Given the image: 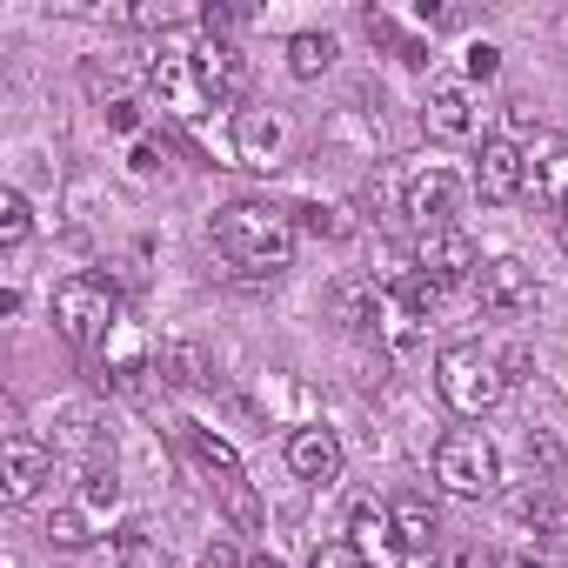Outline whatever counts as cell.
Masks as SVG:
<instances>
[{
    "instance_id": "obj_3",
    "label": "cell",
    "mask_w": 568,
    "mask_h": 568,
    "mask_svg": "<svg viewBox=\"0 0 568 568\" xmlns=\"http://www.w3.org/2000/svg\"><path fill=\"white\" fill-rule=\"evenodd\" d=\"M54 328H61L68 348L94 355V348L121 328V295L108 288L101 274H68L61 288H54Z\"/></svg>"
},
{
    "instance_id": "obj_22",
    "label": "cell",
    "mask_w": 568,
    "mask_h": 568,
    "mask_svg": "<svg viewBox=\"0 0 568 568\" xmlns=\"http://www.w3.org/2000/svg\"><path fill=\"white\" fill-rule=\"evenodd\" d=\"M161 375H168L174 388H201V382H207V362H201L194 342H174V348H161Z\"/></svg>"
},
{
    "instance_id": "obj_5",
    "label": "cell",
    "mask_w": 568,
    "mask_h": 568,
    "mask_svg": "<svg viewBox=\"0 0 568 568\" xmlns=\"http://www.w3.org/2000/svg\"><path fill=\"white\" fill-rule=\"evenodd\" d=\"M435 481H442L448 495H462V501L495 495V481H501V455H495V442H488L481 428H455V435H442V448H435Z\"/></svg>"
},
{
    "instance_id": "obj_28",
    "label": "cell",
    "mask_w": 568,
    "mask_h": 568,
    "mask_svg": "<svg viewBox=\"0 0 568 568\" xmlns=\"http://www.w3.org/2000/svg\"><path fill=\"white\" fill-rule=\"evenodd\" d=\"M308 568H368V561H362V548H355V541H322Z\"/></svg>"
},
{
    "instance_id": "obj_12",
    "label": "cell",
    "mask_w": 568,
    "mask_h": 568,
    "mask_svg": "<svg viewBox=\"0 0 568 568\" xmlns=\"http://www.w3.org/2000/svg\"><path fill=\"white\" fill-rule=\"evenodd\" d=\"M422 128H428V141H475V128H481L475 88L468 81H435L428 101H422Z\"/></svg>"
},
{
    "instance_id": "obj_9",
    "label": "cell",
    "mask_w": 568,
    "mask_h": 568,
    "mask_svg": "<svg viewBox=\"0 0 568 568\" xmlns=\"http://www.w3.org/2000/svg\"><path fill=\"white\" fill-rule=\"evenodd\" d=\"M488 207H508L521 187H528V154H521V141H508V134H488L481 141V154H475V181H468Z\"/></svg>"
},
{
    "instance_id": "obj_4",
    "label": "cell",
    "mask_w": 568,
    "mask_h": 568,
    "mask_svg": "<svg viewBox=\"0 0 568 568\" xmlns=\"http://www.w3.org/2000/svg\"><path fill=\"white\" fill-rule=\"evenodd\" d=\"M181 442H187V455L201 462V475L214 481V495H221L227 521H234V528H261V495H254V481H247L241 455H234L214 428H201V422H181Z\"/></svg>"
},
{
    "instance_id": "obj_27",
    "label": "cell",
    "mask_w": 568,
    "mask_h": 568,
    "mask_svg": "<svg viewBox=\"0 0 568 568\" xmlns=\"http://www.w3.org/2000/svg\"><path fill=\"white\" fill-rule=\"evenodd\" d=\"M108 568H161V555H154V548L141 541V528H121V541H114Z\"/></svg>"
},
{
    "instance_id": "obj_7",
    "label": "cell",
    "mask_w": 568,
    "mask_h": 568,
    "mask_svg": "<svg viewBox=\"0 0 568 568\" xmlns=\"http://www.w3.org/2000/svg\"><path fill=\"white\" fill-rule=\"evenodd\" d=\"M148 88H154V101H161L174 121H201V114L214 108V94H207L194 54H168V48H161V54L148 61Z\"/></svg>"
},
{
    "instance_id": "obj_29",
    "label": "cell",
    "mask_w": 568,
    "mask_h": 568,
    "mask_svg": "<svg viewBox=\"0 0 568 568\" xmlns=\"http://www.w3.org/2000/svg\"><path fill=\"white\" fill-rule=\"evenodd\" d=\"M495 74H501V48H488V41L468 48V81H495Z\"/></svg>"
},
{
    "instance_id": "obj_14",
    "label": "cell",
    "mask_w": 568,
    "mask_h": 568,
    "mask_svg": "<svg viewBox=\"0 0 568 568\" xmlns=\"http://www.w3.org/2000/svg\"><path fill=\"white\" fill-rule=\"evenodd\" d=\"M194 68H201V81H207L214 108H227V101L247 94V54H241L227 34H207V41L194 48Z\"/></svg>"
},
{
    "instance_id": "obj_17",
    "label": "cell",
    "mask_w": 568,
    "mask_h": 568,
    "mask_svg": "<svg viewBox=\"0 0 568 568\" xmlns=\"http://www.w3.org/2000/svg\"><path fill=\"white\" fill-rule=\"evenodd\" d=\"M335 54H342V41L308 28V34H295V41H288V74H295V81H322V74L335 68Z\"/></svg>"
},
{
    "instance_id": "obj_16",
    "label": "cell",
    "mask_w": 568,
    "mask_h": 568,
    "mask_svg": "<svg viewBox=\"0 0 568 568\" xmlns=\"http://www.w3.org/2000/svg\"><path fill=\"white\" fill-rule=\"evenodd\" d=\"M342 435L335 428H295L288 435V468L302 475V481H315V488H328V481H342Z\"/></svg>"
},
{
    "instance_id": "obj_31",
    "label": "cell",
    "mask_w": 568,
    "mask_h": 568,
    "mask_svg": "<svg viewBox=\"0 0 568 568\" xmlns=\"http://www.w3.org/2000/svg\"><path fill=\"white\" fill-rule=\"evenodd\" d=\"M108 128H114V134H134V128H141V101H114V108H108Z\"/></svg>"
},
{
    "instance_id": "obj_8",
    "label": "cell",
    "mask_w": 568,
    "mask_h": 568,
    "mask_svg": "<svg viewBox=\"0 0 568 568\" xmlns=\"http://www.w3.org/2000/svg\"><path fill=\"white\" fill-rule=\"evenodd\" d=\"M455 207H462V174H455V168L428 161V168H415V174H408V187H402V214H408L422 234L448 227V214H455Z\"/></svg>"
},
{
    "instance_id": "obj_21",
    "label": "cell",
    "mask_w": 568,
    "mask_h": 568,
    "mask_svg": "<svg viewBox=\"0 0 568 568\" xmlns=\"http://www.w3.org/2000/svg\"><path fill=\"white\" fill-rule=\"evenodd\" d=\"M395 528H402L408 555H415V548H435V535H442V521H435V508H428L422 495H402V501H395Z\"/></svg>"
},
{
    "instance_id": "obj_30",
    "label": "cell",
    "mask_w": 568,
    "mask_h": 568,
    "mask_svg": "<svg viewBox=\"0 0 568 568\" xmlns=\"http://www.w3.org/2000/svg\"><path fill=\"white\" fill-rule=\"evenodd\" d=\"M435 568H495V555L488 548H442Z\"/></svg>"
},
{
    "instance_id": "obj_33",
    "label": "cell",
    "mask_w": 568,
    "mask_h": 568,
    "mask_svg": "<svg viewBox=\"0 0 568 568\" xmlns=\"http://www.w3.org/2000/svg\"><path fill=\"white\" fill-rule=\"evenodd\" d=\"M128 161H134V174H154V168L168 161V148H154V141H134V154H128Z\"/></svg>"
},
{
    "instance_id": "obj_2",
    "label": "cell",
    "mask_w": 568,
    "mask_h": 568,
    "mask_svg": "<svg viewBox=\"0 0 568 568\" xmlns=\"http://www.w3.org/2000/svg\"><path fill=\"white\" fill-rule=\"evenodd\" d=\"M435 388H442V402H448L462 422H481V415L508 395V375H501V355H488V348H475V342H455V348H442V362H435Z\"/></svg>"
},
{
    "instance_id": "obj_36",
    "label": "cell",
    "mask_w": 568,
    "mask_h": 568,
    "mask_svg": "<svg viewBox=\"0 0 568 568\" xmlns=\"http://www.w3.org/2000/svg\"><path fill=\"white\" fill-rule=\"evenodd\" d=\"M561 254H568V221H561Z\"/></svg>"
},
{
    "instance_id": "obj_35",
    "label": "cell",
    "mask_w": 568,
    "mask_h": 568,
    "mask_svg": "<svg viewBox=\"0 0 568 568\" xmlns=\"http://www.w3.org/2000/svg\"><path fill=\"white\" fill-rule=\"evenodd\" d=\"M247 568H281V555H247Z\"/></svg>"
},
{
    "instance_id": "obj_6",
    "label": "cell",
    "mask_w": 568,
    "mask_h": 568,
    "mask_svg": "<svg viewBox=\"0 0 568 568\" xmlns=\"http://www.w3.org/2000/svg\"><path fill=\"white\" fill-rule=\"evenodd\" d=\"M475 302H481L495 322H521V315H535V302H541L535 267H528V261H515V254L481 261V274H475Z\"/></svg>"
},
{
    "instance_id": "obj_10",
    "label": "cell",
    "mask_w": 568,
    "mask_h": 568,
    "mask_svg": "<svg viewBox=\"0 0 568 568\" xmlns=\"http://www.w3.org/2000/svg\"><path fill=\"white\" fill-rule=\"evenodd\" d=\"M415 274H428L435 288H455V281H475L481 274V254L462 227H435L415 241Z\"/></svg>"
},
{
    "instance_id": "obj_34",
    "label": "cell",
    "mask_w": 568,
    "mask_h": 568,
    "mask_svg": "<svg viewBox=\"0 0 568 568\" xmlns=\"http://www.w3.org/2000/svg\"><path fill=\"white\" fill-rule=\"evenodd\" d=\"M501 568H561V561H555L548 548H521V555H508Z\"/></svg>"
},
{
    "instance_id": "obj_18",
    "label": "cell",
    "mask_w": 568,
    "mask_h": 568,
    "mask_svg": "<svg viewBox=\"0 0 568 568\" xmlns=\"http://www.w3.org/2000/svg\"><path fill=\"white\" fill-rule=\"evenodd\" d=\"M335 315L348 322V328H375V315H382V288L375 281H335Z\"/></svg>"
},
{
    "instance_id": "obj_19",
    "label": "cell",
    "mask_w": 568,
    "mask_h": 568,
    "mask_svg": "<svg viewBox=\"0 0 568 568\" xmlns=\"http://www.w3.org/2000/svg\"><path fill=\"white\" fill-rule=\"evenodd\" d=\"M515 508H521V521H535V535L548 541V555H568V508H555L548 495H521Z\"/></svg>"
},
{
    "instance_id": "obj_32",
    "label": "cell",
    "mask_w": 568,
    "mask_h": 568,
    "mask_svg": "<svg viewBox=\"0 0 568 568\" xmlns=\"http://www.w3.org/2000/svg\"><path fill=\"white\" fill-rule=\"evenodd\" d=\"M201 568H247V555H241L234 541H214V548L201 555Z\"/></svg>"
},
{
    "instance_id": "obj_1",
    "label": "cell",
    "mask_w": 568,
    "mask_h": 568,
    "mask_svg": "<svg viewBox=\"0 0 568 568\" xmlns=\"http://www.w3.org/2000/svg\"><path fill=\"white\" fill-rule=\"evenodd\" d=\"M214 247L241 274H281L295 261V214L267 207V201H227L214 214Z\"/></svg>"
},
{
    "instance_id": "obj_26",
    "label": "cell",
    "mask_w": 568,
    "mask_h": 568,
    "mask_svg": "<svg viewBox=\"0 0 568 568\" xmlns=\"http://www.w3.org/2000/svg\"><path fill=\"white\" fill-rule=\"evenodd\" d=\"M535 194H541V207H555V214L568 221V148H561V154L535 174Z\"/></svg>"
},
{
    "instance_id": "obj_15",
    "label": "cell",
    "mask_w": 568,
    "mask_h": 568,
    "mask_svg": "<svg viewBox=\"0 0 568 568\" xmlns=\"http://www.w3.org/2000/svg\"><path fill=\"white\" fill-rule=\"evenodd\" d=\"M274 154H281V121L267 108H241L227 128V161L261 174V168H274Z\"/></svg>"
},
{
    "instance_id": "obj_23",
    "label": "cell",
    "mask_w": 568,
    "mask_h": 568,
    "mask_svg": "<svg viewBox=\"0 0 568 568\" xmlns=\"http://www.w3.org/2000/svg\"><path fill=\"white\" fill-rule=\"evenodd\" d=\"M28 234H34V207H28L21 187H8L0 194V247H21Z\"/></svg>"
},
{
    "instance_id": "obj_13",
    "label": "cell",
    "mask_w": 568,
    "mask_h": 568,
    "mask_svg": "<svg viewBox=\"0 0 568 568\" xmlns=\"http://www.w3.org/2000/svg\"><path fill=\"white\" fill-rule=\"evenodd\" d=\"M348 541L362 548L368 568H408V541H402V528H395V508H382V501H362V508L348 515Z\"/></svg>"
},
{
    "instance_id": "obj_24",
    "label": "cell",
    "mask_w": 568,
    "mask_h": 568,
    "mask_svg": "<svg viewBox=\"0 0 568 568\" xmlns=\"http://www.w3.org/2000/svg\"><path fill=\"white\" fill-rule=\"evenodd\" d=\"M207 21V8H174V0H141L134 8V28H194Z\"/></svg>"
},
{
    "instance_id": "obj_25",
    "label": "cell",
    "mask_w": 568,
    "mask_h": 568,
    "mask_svg": "<svg viewBox=\"0 0 568 568\" xmlns=\"http://www.w3.org/2000/svg\"><path fill=\"white\" fill-rule=\"evenodd\" d=\"M528 468H535V481L548 488V481H561V442L548 435V428H528Z\"/></svg>"
},
{
    "instance_id": "obj_11",
    "label": "cell",
    "mask_w": 568,
    "mask_h": 568,
    "mask_svg": "<svg viewBox=\"0 0 568 568\" xmlns=\"http://www.w3.org/2000/svg\"><path fill=\"white\" fill-rule=\"evenodd\" d=\"M48 481H54V448H41L34 435H8V442H0V495H8L14 508L34 501Z\"/></svg>"
},
{
    "instance_id": "obj_20",
    "label": "cell",
    "mask_w": 568,
    "mask_h": 568,
    "mask_svg": "<svg viewBox=\"0 0 568 568\" xmlns=\"http://www.w3.org/2000/svg\"><path fill=\"white\" fill-rule=\"evenodd\" d=\"M94 535H101V521H94L81 501H61V508L48 515V541H54V548H88Z\"/></svg>"
}]
</instances>
